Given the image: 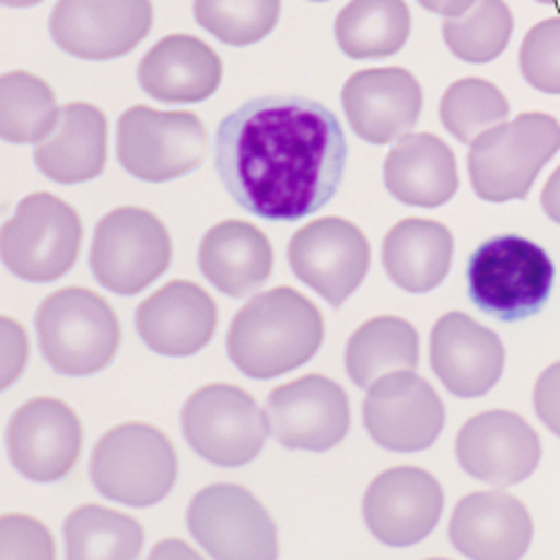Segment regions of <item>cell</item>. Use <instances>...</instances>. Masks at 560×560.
Segmentation results:
<instances>
[{"label":"cell","mask_w":560,"mask_h":560,"mask_svg":"<svg viewBox=\"0 0 560 560\" xmlns=\"http://www.w3.org/2000/svg\"><path fill=\"white\" fill-rule=\"evenodd\" d=\"M349 144L337 116L303 96H258L214 136V166L234 202L267 222H299L330 205Z\"/></svg>","instance_id":"6da1fadb"},{"label":"cell","mask_w":560,"mask_h":560,"mask_svg":"<svg viewBox=\"0 0 560 560\" xmlns=\"http://www.w3.org/2000/svg\"><path fill=\"white\" fill-rule=\"evenodd\" d=\"M325 325L318 306L296 289L277 287L253 296L226 335L234 366L255 381H267L308 363L323 347Z\"/></svg>","instance_id":"7a4b0ae2"},{"label":"cell","mask_w":560,"mask_h":560,"mask_svg":"<svg viewBox=\"0 0 560 560\" xmlns=\"http://www.w3.org/2000/svg\"><path fill=\"white\" fill-rule=\"evenodd\" d=\"M556 267L539 243L517 234L483 241L467 265L474 306L501 323L537 315L551 296Z\"/></svg>","instance_id":"3957f363"},{"label":"cell","mask_w":560,"mask_h":560,"mask_svg":"<svg viewBox=\"0 0 560 560\" xmlns=\"http://www.w3.org/2000/svg\"><path fill=\"white\" fill-rule=\"evenodd\" d=\"M560 150V124L549 114H522L471 142V188L486 202L525 200L541 168Z\"/></svg>","instance_id":"277c9868"},{"label":"cell","mask_w":560,"mask_h":560,"mask_svg":"<svg viewBox=\"0 0 560 560\" xmlns=\"http://www.w3.org/2000/svg\"><path fill=\"white\" fill-rule=\"evenodd\" d=\"M36 337L54 371L90 375L116 357L120 323L104 296L92 289L68 287L42 303L36 313Z\"/></svg>","instance_id":"5b68a950"},{"label":"cell","mask_w":560,"mask_h":560,"mask_svg":"<svg viewBox=\"0 0 560 560\" xmlns=\"http://www.w3.org/2000/svg\"><path fill=\"white\" fill-rule=\"evenodd\" d=\"M94 489L108 501L148 508L164 501L178 477L172 441L150 423H120L92 453Z\"/></svg>","instance_id":"8992f818"},{"label":"cell","mask_w":560,"mask_h":560,"mask_svg":"<svg viewBox=\"0 0 560 560\" xmlns=\"http://www.w3.org/2000/svg\"><path fill=\"white\" fill-rule=\"evenodd\" d=\"M82 246V219L51 192L27 195L3 226V262L27 282H54L68 275Z\"/></svg>","instance_id":"52a82bcc"},{"label":"cell","mask_w":560,"mask_h":560,"mask_svg":"<svg viewBox=\"0 0 560 560\" xmlns=\"http://www.w3.org/2000/svg\"><path fill=\"white\" fill-rule=\"evenodd\" d=\"M180 429L202 459L217 467H243L260 455L270 421L246 389L212 383L188 397Z\"/></svg>","instance_id":"ba28073f"},{"label":"cell","mask_w":560,"mask_h":560,"mask_svg":"<svg viewBox=\"0 0 560 560\" xmlns=\"http://www.w3.org/2000/svg\"><path fill=\"white\" fill-rule=\"evenodd\" d=\"M172 265V236L164 222L142 207H118L96 224L90 267L104 289L138 294Z\"/></svg>","instance_id":"9c48e42d"},{"label":"cell","mask_w":560,"mask_h":560,"mask_svg":"<svg viewBox=\"0 0 560 560\" xmlns=\"http://www.w3.org/2000/svg\"><path fill=\"white\" fill-rule=\"evenodd\" d=\"M116 152L128 174L150 184H164L202 164L207 130L190 112L132 106L118 118Z\"/></svg>","instance_id":"30bf717a"},{"label":"cell","mask_w":560,"mask_h":560,"mask_svg":"<svg viewBox=\"0 0 560 560\" xmlns=\"http://www.w3.org/2000/svg\"><path fill=\"white\" fill-rule=\"evenodd\" d=\"M289 265L303 284L337 308L366 279L371 243L347 219L323 217L291 236Z\"/></svg>","instance_id":"8fae6325"},{"label":"cell","mask_w":560,"mask_h":560,"mask_svg":"<svg viewBox=\"0 0 560 560\" xmlns=\"http://www.w3.org/2000/svg\"><path fill=\"white\" fill-rule=\"evenodd\" d=\"M192 539L212 558H277V525L243 486H207L188 505Z\"/></svg>","instance_id":"7c38bea8"},{"label":"cell","mask_w":560,"mask_h":560,"mask_svg":"<svg viewBox=\"0 0 560 560\" xmlns=\"http://www.w3.org/2000/svg\"><path fill=\"white\" fill-rule=\"evenodd\" d=\"M152 0H58L48 32L66 54L112 60L130 54L152 30Z\"/></svg>","instance_id":"4fadbf2b"},{"label":"cell","mask_w":560,"mask_h":560,"mask_svg":"<svg viewBox=\"0 0 560 560\" xmlns=\"http://www.w3.org/2000/svg\"><path fill=\"white\" fill-rule=\"evenodd\" d=\"M363 423L381 447L419 453L443 433L445 407L429 381L413 371H397L369 387Z\"/></svg>","instance_id":"5bb4252c"},{"label":"cell","mask_w":560,"mask_h":560,"mask_svg":"<svg viewBox=\"0 0 560 560\" xmlns=\"http://www.w3.org/2000/svg\"><path fill=\"white\" fill-rule=\"evenodd\" d=\"M267 421L279 445L323 453L345 441L351 423L349 397L330 377L303 375L272 389Z\"/></svg>","instance_id":"9a60e30c"},{"label":"cell","mask_w":560,"mask_h":560,"mask_svg":"<svg viewBox=\"0 0 560 560\" xmlns=\"http://www.w3.org/2000/svg\"><path fill=\"white\" fill-rule=\"evenodd\" d=\"M5 443L12 467L24 479L51 483L75 467L82 423L63 399L34 397L12 413Z\"/></svg>","instance_id":"2e32d148"},{"label":"cell","mask_w":560,"mask_h":560,"mask_svg":"<svg viewBox=\"0 0 560 560\" xmlns=\"http://www.w3.org/2000/svg\"><path fill=\"white\" fill-rule=\"evenodd\" d=\"M445 508L443 486L419 467L387 469L371 481L363 495V520L377 541L413 546L438 527Z\"/></svg>","instance_id":"e0dca14e"},{"label":"cell","mask_w":560,"mask_h":560,"mask_svg":"<svg viewBox=\"0 0 560 560\" xmlns=\"http://www.w3.org/2000/svg\"><path fill=\"white\" fill-rule=\"evenodd\" d=\"M459 467L483 483L508 489L527 481L541 462L537 431L515 411H483L457 433Z\"/></svg>","instance_id":"ac0fdd59"},{"label":"cell","mask_w":560,"mask_h":560,"mask_svg":"<svg viewBox=\"0 0 560 560\" xmlns=\"http://www.w3.org/2000/svg\"><path fill=\"white\" fill-rule=\"evenodd\" d=\"M342 106L361 140L387 144L417 126L423 92L419 80L405 68H371L347 80Z\"/></svg>","instance_id":"d6986e66"},{"label":"cell","mask_w":560,"mask_h":560,"mask_svg":"<svg viewBox=\"0 0 560 560\" xmlns=\"http://www.w3.org/2000/svg\"><path fill=\"white\" fill-rule=\"evenodd\" d=\"M431 366L447 393L474 399L491 393L501 381L505 347L501 337L467 313H447L433 325Z\"/></svg>","instance_id":"ffe728a7"},{"label":"cell","mask_w":560,"mask_h":560,"mask_svg":"<svg viewBox=\"0 0 560 560\" xmlns=\"http://www.w3.org/2000/svg\"><path fill=\"white\" fill-rule=\"evenodd\" d=\"M217 318V303L200 284L176 279L140 303L136 325L156 354L192 357L212 339Z\"/></svg>","instance_id":"44dd1931"},{"label":"cell","mask_w":560,"mask_h":560,"mask_svg":"<svg viewBox=\"0 0 560 560\" xmlns=\"http://www.w3.org/2000/svg\"><path fill=\"white\" fill-rule=\"evenodd\" d=\"M534 537L525 503L505 491H479L462 498L450 520V541L467 558H522Z\"/></svg>","instance_id":"7402d4cb"},{"label":"cell","mask_w":560,"mask_h":560,"mask_svg":"<svg viewBox=\"0 0 560 560\" xmlns=\"http://www.w3.org/2000/svg\"><path fill=\"white\" fill-rule=\"evenodd\" d=\"M142 90L164 104H198L222 84V58L198 36L172 34L140 60Z\"/></svg>","instance_id":"603a6c76"},{"label":"cell","mask_w":560,"mask_h":560,"mask_svg":"<svg viewBox=\"0 0 560 560\" xmlns=\"http://www.w3.org/2000/svg\"><path fill=\"white\" fill-rule=\"evenodd\" d=\"M108 124L102 108L75 102L60 108L58 126L36 142L34 164L56 184L72 186L104 172Z\"/></svg>","instance_id":"cb8c5ba5"},{"label":"cell","mask_w":560,"mask_h":560,"mask_svg":"<svg viewBox=\"0 0 560 560\" xmlns=\"http://www.w3.org/2000/svg\"><path fill=\"white\" fill-rule=\"evenodd\" d=\"M385 188L395 200L411 207H441L459 188L453 150L431 132H407L385 160Z\"/></svg>","instance_id":"d4e9b609"},{"label":"cell","mask_w":560,"mask_h":560,"mask_svg":"<svg viewBox=\"0 0 560 560\" xmlns=\"http://www.w3.org/2000/svg\"><path fill=\"white\" fill-rule=\"evenodd\" d=\"M198 260L207 282L241 299L270 279L275 253L265 231L243 219H226L202 236Z\"/></svg>","instance_id":"484cf974"},{"label":"cell","mask_w":560,"mask_h":560,"mask_svg":"<svg viewBox=\"0 0 560 560\" xmlns=\"http://www.w3.org/2000/svg\"><path fill=\"white\" fill-rule=\"evenodd\" d=\"M455 253L453 231L435 219H401L383 241V267L409 294H425L443 284Z\"/></svg>","instance_id":"4316f807"},{"label":"cell","mask_w":560,"mask_h":560,"mask_svg":"<svg viewBox=\"0 0 560 560\" xmlns=\"http://www.w3.org/2000/svg\"><path fill=\"white\" fill-rule=\"evenodd\" d=\"M347 373L354 385L369 389L381 377L419 366V332L397 315H377L363 323L347 342Z\"/></svg>","instance_id":"83f0119b"},{"label":"cell","mask_w":560,"mask_h":560,"mask_svg":"<svg viewBox=\"0 0 560 560\" xmlns=\"http://www.w3.org/2000/svg\"><path fill=\"white\" fill-rule=\"evenodd\" d=\"M411 32V12L405 0H351L335 20V36L354 60L395 56Z\"/></svg>","instance_id":"f1b7e54d"},{"label":"cell","mask_w":560,"mask_h":560,"mask_svg":"<svg viewBox=\"0 0 560 560\" xmlns=\"http://www.w3.org/2000/svg\"><path fill=\"white\" fill-rule=\"evenodd\" d=\"M60 108L46 80L32 72H5L0 80V132L15 144L42 142L58 126Z\"/></svg>","instance_id":"f546056e"},{"label":"cell","mask_w":560,"mask_h":560,"mask_svg":"<svg viewBox=\"0 0 560 560\" xmlns=\"http://www.w3.org/2000/svg\"><path fill=\"white\" fill-rule=\"evenodd\" d=\"M68 558H138L144 544L142 525L104 505H80L66 520Z\"/></svg>","instance_id":"4dcf8cb0"},{"label":"cell","mask_w":560,"mask_h":560,"mask_svg":"<svg viewBox=\"0 0 560 560\" xmlns=\"http://www.w3.org/2000/svg\"><path fill=\"white\" fill-rule=\"evenodd\" d=\"M513 30L515 20L505 0H477L465 15L443 22V39L459 60L481 66L505 51Z\"/></svg>","instance_id":"1f68e13d"},{"label":"cell","mask_w":560,"mask_h":560,"mask_svg":"<svg viewBox=\"0 0 560 560\" xmlns=\"http://www.w3.org/2000/svg\"><path fill=\"white\" fill-rule=\"evenodd\" d=\"M510 104L493 82L462 78L450 84L441 100V120L450 136L471 144L481 132L505 124Z\"/></svg>","instance_id":"d6a6232c"},{"label":"cell","mask_w":560,"mask_h":560,"mask_svg":"<svg viewBox=\"0 0 560 560\" xmlns=\"http://www.w3.org/2000/svg\"><path fill=\"white\" fill-rule=\"evenodd\" d=\"M192 12L214 39L229 46H250L277 27L282 0H195Z\"/></svg>","instance_id":"836d02e7"},{"label":"cell","mask_w":560,"mask_h":560,"mask_svg":"<svg viewBox=\"0 0 560 560\" xmlns=\"http://www.w3.org/2000/svg\"><path fill=\"white\" fill-rule=\"evenodd\" d=\"M522 78L544 94H560V18L541 20L520 46Z\"/></svg>","instance_id":"e575fe53"},{"label":"cell","mask_w":560,"mask_h":560,"mask_svg":"<svg viewBox=\"0 0 560 560\" xmlns=\"http://www.w3.org/2000/svg\"><path fill=\"white\" fill-rule=\"evenodd\" d=\"M0 532H3V558H54L56 546L51 534L27 515H3L0 522Z\"/></svg>","instance_id":"d590c367"},{"label":"cell","mask_w":560,"mask_h":560,"mask_svg":"<svg viewBox=\"0 0 560 560\" xmlns=\"http://www.w3.org/2000/svg\"><path fill=\"white\" fill-rule=\"evenodd\" d=\"M534 411L560 438V361L546 369L534 385Z\"/></svg>","instance_id":"8d00e7d4"},{"label":"cell","mask_w":560,"mask_h":560,"mask_svg":"<svg viewBox=\"0 0 560 560\" xmlns=\"http://www.w3.org/2000/svg\"><path fill=\"white\" fill-rule=\"evenodd\" d=\"M30 342L22 325L12 318H3V387L18 381L24 363H27Z\"/></svg>","instance_id":"74e56055"},{"label":"cell","mask_w":560,"mask_h":560,"mask_svg":"<svg viewBox=\"0 0 560 560\" xmlns=\"http://www.w3.org/2000/svg\"><path fill=\"white\" fill-rule=\"evenodd\" d=\"M541 207L551 222L560 224V166L549 176V180H546V186L541 190Z\"/></svg>","instance_id":"f35d334b"},{"label":"cell","mask_w":560,"mask_h":560,"mask_svg":"<svg viewBox=\"0 0 560 560\" xmlns=\"http://www.w3.org/2000/svg\"><path fill=\"white\" fill-rule=\"evenodd\" d=\"M477 3V0H419V5L425 8L429 12H435V15L443 18H459Z\"/></svg>","instance_id":"ab89813d"},{"label":"cell","mask_w":560,"mask_h":560,"mask_svg":"<svg viewBox=\"0 0 560 560\" xmlns=\"http://www.w3.org/2000/svg\"><path fill=\"white\" fill-rule=\"evenodd\" d=\"M154 558H198V551H192L188 544L178 541V539H168V541H162L156 549L152 551Z\"/></svg>","instance_id":"60d3db41"},{"label":"cell","mask_w":560,"mask_h":560,"mask_svg":"<svg viewBox=\"0 0 560 560\" xmlns=\"http://www.w3.org/2000/svg\"><path fill=\"white\" fill-rule=\"evenodd\" d=\"M42 0H3V5L8 8H30V5H39Z\"/></svg>","instance_id":"b9f144b4"},{"label":"cell","mask_w":560,"mask_h":560,"mask_svg":"<svg viewBox=\"0 0 560 560\" xmlns=\"http://www.w3.org/2000/svg\"><path fill=\"white\" fill-rule=\"evenodd\" d=\"M537 3H541V5H558L560 0H537Z\"/></svg>","instance_id":"7bdbcfd3"},{"label":"cell","mask_w":560,"mask_h":560,"mask_svg":"<svg viewBox=\"0 0 560 560\" xmlns=\"http://www.w3.org/2000/svg\"><path fill=\"white\" fill-rule=\"evenodd\" d=\"M313 3H327V0H313Z\"/></svg>","instance_id":"ee69618b"}]
</instances>
